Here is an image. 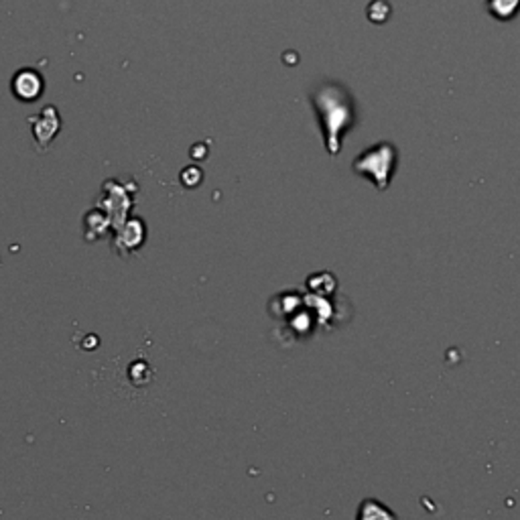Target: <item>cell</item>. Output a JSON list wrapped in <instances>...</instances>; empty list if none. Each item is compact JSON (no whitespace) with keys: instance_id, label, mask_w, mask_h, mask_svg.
Wrapping results in <instances>:
<instances>
[{"instance_id":"6da1fadb","label":"cell","mask_w":520,"mask_h":520,"mask_svg":"<svg viewBox=\"0 0 520 520\" xmlns=\"http://www.w3.org/2000/svg\"><path fill=\"white\" fill-rule=\"evenodd\" d=\"M315 111L320 112L322 124L327 134V150L338 153L340 150V137L346 132L348 122L351 119V106L348 96L340 88L323 86L313 98Z\"/></svg>"},{"instance_id":"7a4b0ae2","label":"cell","mask_w":520,"mask_h":520,"mask_svg":"<svg viewBox=\"0 0 520 520\" xmlns=\"http://www.w3.org/2000/svg\"><path fill=\"white\" fill-rule=\"evenodd\" d=\"M96 206L104 209L114 232L130 217V209L134 207V194L127 181L106 179L102 183L100 197L96 199Z\"/></svg>"},{"instance_id":"3957f363","label":"cell","mask_w":520,"mask_h":520,"mask_svg":"<svg viewBox=\"0 0 520 520\" xmlns=\"http://www.w3.org/2000/svg\"><path fill=\"white\" fill-rule=\"evenodd\" d=\"M394 147L384 142V145H376L372 150L368 153H362V157H358L354 161V169L362 175H368L372 169L371 181H374L379 189H387L389 179H390V169L394 165Z\"/></svg>"},{"instance_id":"277c9868","label":"cell","mask_w":520,"mask_h":520,"mask_svg":"<svg viewBox=\"0 0 520 520\" xmlns=\"http://www.w3.org/2000/svg\"><path fill=\"white\" fill-rule=\"evenodd\" d=\"M29 124H31L33 137H35L39 153H45V150L49 149V145H52V142L55 140L57 134L62 132L60 111H57V106L49 104L45 108H41L39 114L31 116Z\"/></svg>"},{"instance_id":"5b68a950","label":"cell","mask_w":520,"mask_h":520,"mask_svg":"<svg viewBox=\"0 0 520 520\" xmlns=\"http://www.w3.org/2000/svg\"><path fill=\"white\" fill-rule=\"evenodd\" d=\"M11 91L19 102L33 104L43 96L45 78L41 75L39 70H35V67H21V70L14 72L13 75Z\"/></svg>"},{"instance_id":"8992f818","label":"cell","mask_w":520,"mask_h":520,"mask_svg":"<svg viewBox=\"0 0 520 520\" xmlns=\"http://www.w3.org/2000/svg\"><path fill=\"white\" fill-rule=\"evenodd\" d=\"M147 224L142 217H129L119 230H114L112 248L120 256H130L147 242Z\"/></svg>"},{"instance_id":"52a82bcc","label":"cell","mask_w":520,"mask_h":520,"mask_svg":"<svg viewBox=\"0 0 520 520\" xmlns=\"http://www.w3.org/2000/svg\"><path fill=\"white\" fill-rule=\"evenodd\" d=\"M112 232L111 220L102 207H91L90 212L83 216V238L86 242H96L106 238Z\"/></svg>"},{"instance_id":"ba28073f","label":"cell","mask_w":520,"mask_h":520,"mask_svg":"<svg viewBox=\"0 0 520 520\" xmlns=\"http://www.w3.org/2000/svg\"><path fill=\"white\" fill-rule=\"evenodd\" d=\"M488 11L498 21H510L520 11V0H488Z\"/></svg>"},{"instance_id":"9c48e42d","label":"cell","mask_w":520,"mask_h":520,"mask_svg":"<svg viewBox=\"0 0 520 520\" xmlns=\"http://www.w3.org/2000/svg\"><path fill=\"white\" fill-rule=\"evenodd\" d=\"M181 183L186 188H196L201 183V171L197 167H188V169L181 171Z\"/></svg>"}]
</instances>
